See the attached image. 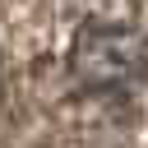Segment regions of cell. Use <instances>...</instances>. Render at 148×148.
<instances>
[{"instance_id":"cell-1","label":"cell","mask_w":148,"mask_h":148,"mask_svg":"<svg viewBox=\"0 0 148 148\" xmlns=\"http://www.w3.org/2000/svg\"><path fill=\"white\" fill-rule=\"evenodd\" d=\"M74 74L83 88H120L130 83L139 69H143V46L130 28H116V23H83L79 37H74V56H69Z\"/></svg>"}]
</instances>
